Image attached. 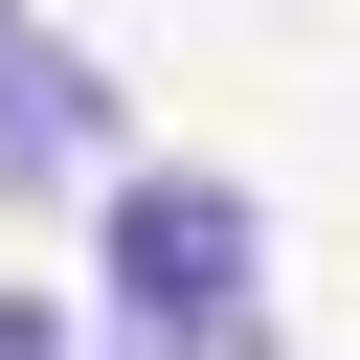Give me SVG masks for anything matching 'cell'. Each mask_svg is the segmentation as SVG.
<instances>
[{"label":"cell","mask_w":360,"mask_h":360,"mask_svg":"<svg viewBox=\"0 0 360 360\" xmlns=\"http://www.w3.org/2000/svg\"><path fill=\"white\" fill-rule=\"evenodd\" d=\"M90 225H112V338L248 315V248H270V225H248V180H202V158H135V180L90 202Z\"/></svg>","instance_id":"cell-1"},{"label":"cell","mask_w":360,"mask_h":360,"mask_svg":"<svg viewBox=\"0 0 360 360\" xmlns=\"http://www.w3.org/2000/svg\"><path fill=\"white\" fill-rule=\"evenodd\" d=\"M0 180H90V202L135 180V158H112V90H90V45H22V68H0Z\"/></svg>","instance_id":"cell-2"},{"label":"cell","mask_w":360,"mask_h":360,"mask_svg":"<svg viewBox=\"0 0 360 360\" xmlns=\"http://www.w3.org/2000/svg\"><path fill=\"white\" fill-rule=\"evenodd\" d=\"M112 360H270V292L248 315H180V338H112Z\"/></svg>","instance_id":"cell-3"},{"label":"cell","mask_w":360,"mask_h":360,"mask_svg":"<svg viewBox=\"0 0 360 360\" xmlns=\"http://www.w3.org/2000/svg\"><path fill=\"white\" fill-rule=\"evenodd\" d=\"M0 360H68V315H45V292H0Z\"/></svg>","instance_id":"cell-4"},{"label":"cell","mask_w":360,"mask_h":360,"mask_svg":"<svg viewBox=\"0 0 360 360\" xmlns=\"http://www.w3.org/2000/svg\"><path fill=\"white\" fill-rule=\"evenodd\" d=\"M22 45H45V22H22V0H0V68H22Z\"/></svg>","instance_id":"cell-5"}]
</instances>
